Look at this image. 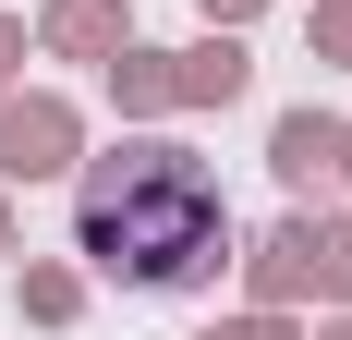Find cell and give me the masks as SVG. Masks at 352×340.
Masks as SVG:
<instances>
[{"instance_id": "6da1fadb", "label": "cell", "mask_w": 352, "mask_h": 340, "mask_svg": "<svg viewBox=\"0 0 352 340\" xmlns=\"http://www.w3.org/2000/svg\"><path fill=\"white\" fill-rule=\"evenodd\" d=\"M73 243L109 292H207L219 255H231V206H219V170L170 134L109 146L85 182H73Z\"/></svg>"}]
</instances>
